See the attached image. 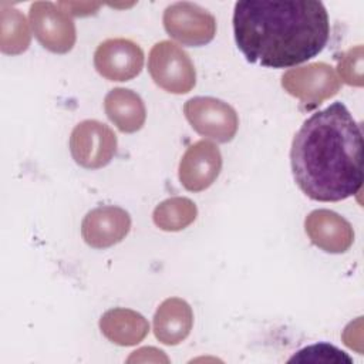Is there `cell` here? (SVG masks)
Segmentation results:
<instances>
[{
    "label": "cell",
    "instance_id": "cell-1",
    "mask_svg": "<svg viewBox=\"0 0 364 364\" xmlns=\"http://www.w3.org/2000/svg\"><path fill=\"white\" fill-rule=\"evenodd\" d=\"M363 132L343 102L309 117L293 138L290 164L300 191L313 200L337 202L363 185Z\"/></svg>",
    "mask_w": 364,
    "mask_h": 364
},
{
    "label": "cell",
    "instance_id": "cell-2",
    "mask_svg": "<svg viewBox=\"0 0 364 364\" xmlns=\"http://www.w3.org/2000/svg\"><path fill=\"white\" fill-rule=\"evenodd\" d=\"M233 34L249 63L287 68L323 51L330 20L324 4L316 0H245L235 4Z\"/></svg>",
    "mask_w": 364,
    "mask_h": 364
},
{
    "label": "cell",
    "instance_id": "cell-3",
    "mask_svg": "<svg viewBox=\"0 0 364 364\" xmlns=\"http://www.w3.org/2000/svg\"><path fill=\"white\" fill-rule=\"evenodd\" d=\"M148 71L158 87L172 94H186L196 84L191 57L169 40L159 41L151 48Z\"/></svg>",
    "mask_w": 364,
    "mask_h": 364
},
{
    "label": "cell",
    "instance_id": "cell-4",
    "mask_svg": "<svg viewBox=\"0 0 364 364\" xmlns=\"http://www.w3.org/2000/svg\"><path fill=\"white\" fill-rule=\"evenodd\" d=\"M191 127L202 136L229 142L237 132L239 118L232 105L213 97H193L183 105Z\"/></svg>",
    "mask_w": 364,
    "mask_h": 364
},
{
    "label": "cell",
    "instance_id": "cell-5",
    "mask_svg": "<svg viewBox=\"0 0 364 364\" xmlns=\"http://www.w3.org/2000/svg\"><path fill=\"white\" fill-rule=\"evenodd\" d=\"M166 33L188 47H200L210 43L216 34L215 17L196 3L178 1L164 11Z\"/></svg>",
    "mask_w": 364,
    "mask_h": 364
},
{
    "label": "cell",
    "instance_id": "cell-6",
    "mask_svg": "<svg viewBox=\"0 0 364 364\" xmlns=\"http://www.w3.org/2000/svg\"><path fill=\"white\" fill-rule=\"evenodd\" d=\"M282 87L290 95L300 100L307 108H314L334 97L341 82L331 65L326 63H311L286 71L282 77Z\"/></svg>",
    "mask_w": 364,
    "mask_h": 364
},
{
    "label": "cell",
    "instance_id": "cell-7",
    "mask_svg": "<svg viewBox=\"0 0 364 364\" xmlns=\"http://www.w3.org/2000/svg\"><path fill=\"white\" fill-rule=\"evenodd\" d=\"M73 159L82 168L100 169L111 162L117 152V135L97 119L77 124L70 136Z\"/></svg>",
    "mask_w": 364,
    "mask_h": 364
},
{
    "label": "cell",
    "instance_id": "cell-8",
    "mask_svg": "<svg viewBox=\"0 0 364 364\" xmlns=\"http://www.w3.org/2000/svg\"><path fill=\"white\" fill-rule=\"evenodd\" d=\"M30 23L38 43L51 53L65 54L75 44V24L68 13L51 1L30 6Z\"/></svg>",
    "mask_w": 364,
    "mask_h": 364
},
{
    "label": "cell",
    "instance_id": "cell-9",
    "mask_svg": "<svg viewBox=\"0 0 364 364\" xmlns=\"http://www.w3.org/2000/svg\"><path fill=\"white\" fill-rule=\"evenodd\" d=\"M94 65L109 81H128L141 73L144 51L129 38H108L97 47Z\"/></svg>",
    "mask_w": 364,
    "mask_h": 364
},
{
    "label": "cell",
    "instance_id": "cell-10",
    "mask_svg": "<svg viewBox=\"0 0 364 364\" xmlns=\"http://www.w3.org/2000/svg\"><path fill=\"white\" fill-rule=\"evenodd\" d=\"M222 155L216 144L200 139L192 144L179 162V181L191 192L208 189L219 176Z\"/></svg>",
    "mask_w": 364,
    "mask_h": 364
},
{
    "label": "cell",
    "instance_id": "cell-11",
    "mask_svg": "<svg viewBox=\"0 0 364 364\" xmlns=\"http://www.w3.org/2000/svg\"><path fill=\"white\" fill-rule=\"evenodd\" d=\"M131 229L129 213L118 206H98L90 210L81 223L84 242L94 249H107L119 243Z\"/></svg>",
    "mask_w": 364,
    "mask_h": 364
},
{
    "label": "cell",
    "instance_id": "cell-12",
    "mask_svg": "<svg viewBox=\"0 0 364 364\" xmlns=\"http://www.w3.org/2000/svg\"><path fill=\"white\" fill-rule=\"evenodd\" d=\"M304 229L314 246L327 253H344L354 242L351 223L330 209H316L304 220Z\"/></svg>",
    "mask_w": 364,
    "mask_h": 364
},
{
    "label": "cell",
    "instance_id": "cell-13",
    "mask_svg": "<svg viewBox=\"0 0 364 364\" xmlns=\"http://www.w3.org/2000/svg\"><path fill=\"white\" fill-rule=\"evenodd\" d=\"M192 326V309L179 297H169L164 300L154 314V334L166 346H176L182 343L189 336Z\"/></svg>",
    "mask_w": 364,
    "mask_h": 364
},
{
    "label": "cell",
    "instance_id": "cell-14",
    "mask_svg": "<svg viewBox=\"0 0 364 364\" xmlns=\"http://www.w3.org/2000/svg\"><path fill=\"white\" fill-rule=\"evenodd\" d=\"M100 328L111 343L128 347L141 343L146 337L149 324L142 314L131 309L115 307L101 316Z\"/></svg>",
    "mask_w": 364,
    "mask_h": 364
},
{
    "label": "cell",
    "instance_id": "cell-15",
    "mask_svg": "<svg viewBox=\"0 0 364 364\" xmlns=\"http://www.w3.org/2000/svg\"><path fill=\"white\" fill-rule=\"evenodd\" d=\"M104 109L109 121L127 134L136 132L146 119V109L141 97L128 88H114L104 98Z\"/></svg>",
    "mask_w": 364,
    "mask_h": 364
},
{
    "label": "cell",
    "instance_id": "cell-16",
    "mask_svg": "<svg viewBox=\"0 0 364 364\" xmlns=\"http://www.w3.org/2000/svg\"><path fill=\"white\" fill-rule=\"evenodd\" d=\"M1 33H0V48L4 54H20L24 53L31 40L30 28L26 17L20 10L14 7L1 6Z\"/></svg>",
    "mask_w": 364,
    "mask_h": 364
},
{
    "label": "cell",
    "instance_id": "cell-17",
    "mask_svg": "<svg viewBox=\"0 0 364 364\" xmlns=\"http://www.w3.org/2000/svg\"><path fill=\"white\" fill-rule=\"evenodd\" d=\"M198 215L196 205L182 196L169 198L154 209V223L166 232H178L189 226Z\"/></svg>",
    "mask_w": 364,
    "mask_h": 364
},
{
    "label": "cell",
    "instance_id": "cell-18",
    "mask_svg": "<svg viewBox=\"0 0 364 364\" xmlns=\"http://www.w3.org/2000/svg\"><path fill=\"white\" fill-rule=\"evenodd\" d=\"M289 364H353V358L328 343H316L294 353Z\"/></svg>",
    "mask_w": 364,
    "mask_h": 364
},
{
    "label": "cell",
    "instance_id": "cell-19",
    "mask_svg": "<svg viewBox=\"0 0 364 364\" xmlns=\"http://www.w3.org/2000/svg\"><path fill=\"white\" fill-rule=\"evenodd\" d=\"M338 74L346 84L363 87V46H355L343 54L338 61Z\"/></svg>",
    "mask_w": 364,
    "mask_h": 364
}]
</instances>
